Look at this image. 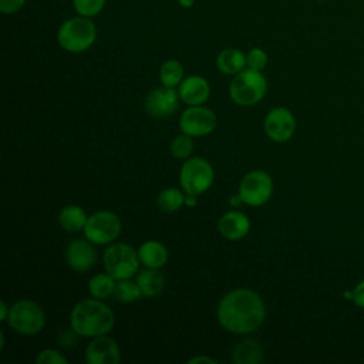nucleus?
<instances>
[{"label": "nucleus", "instance_id": "nucleus-1", "mask_svg": "<svg viewBox=\"0 0 364 364\" xmlns=\"http://www.w3.org/2000/svg\"><path fill=\"white\" fill-rule=\"evenodd\" d=\"M219 324L233 334H250L259 330L266 317L262 297L246 287L228 291L216 309Z\"/></svg>", "mask_w": 364, "mask_h": 364}, {"label": "nucleus", "instance_id": "nucleus-2", "mask_svg": "<svg viewBox=\"0 0 364 364\" xmlns=\"http://www.w3.org/2000/svg\"><path fill=\"white\" fill-rule=\"evenodd\" d=\"M115 324V316L101 299L90 297L77 301L70 313V326L81 337L94 338L108 334Z\"/></svg>", "mask_w": 364, "mask_h": 364}, {"label": "nucleus", "instance_id": "nucleus-3", "mask_svg": "<svg viewBox=\"0 0 364 364\" xmlns=\"http://www.w3.org/2000/svg\"><path fill=\"white\" fill-rule=\"evenodd\" d=\"M97 40V28L90 17L77 16L65 20L57 31L60 47L68 53L87 51Z\"/></svg>", "mask_w": 364, "mask_h": 364}, {"label": "nucleus", "instance_id": "nucleus-4", "mask_svg": "<svg viewBox=\"0 0 364 364\" xmlns=\"http://www.w3.org/2000/svg\"><path fill=\"white\" fill-rule=\"evenodd\" d=\"M267 92V81L262 71L245 68L233 75L229 85V95L232 101L242 107L257 104Z\"/></svg>", "mask_w": 364, "mask_h": 364}, {"label": "nucleus", "instance_id": "nucleus-5", "mask_svg": "<svg viewBox=\"0 0 364 364\" xmlns=\"http://www.w3.org/2000/svg\"><path fill=\"white\" fill-rule=\"evenodd\" d=\"M138 250L124 242H112L102 253V264L115 280L131 279L139 267Z\"/></svg>", "mask_w": 364, "mask_h": 364}, {"label": "nucleus", "instance_id": "nucleus-6", "mask_svg": "<svg viewBox=\"0 0 364 364\" xmlns=\"http://www.w3.org/2000/svg\"><path fill=\"white\" fill-rule=\"evenodd\" d=\"M213 179V168L202 156H189L183 161L179 171V183L185 193L199 196L212 186Z\"/></svg>", "mask_w": 364, "mask_h": 364}, {"label": "nucleus", "instance_id": "nucleus-7", "mask_svg": "<svg viewBox=\"0 0 364 364\" xmlns=\"http://www.w3.org/2000/svg\"><path fill=\"white\" fill-rule=\"evenodd\" d=\"M7 324L21 336H34L44 328L46 313L37 303L23 299L10 307Z\"/></svg>", "mask_w": 364, "mask_h": 364}, {"label": "nucleus", "instance_id": "nucleus-8", "mask_svg": "<svg viewBox=\"0 0 364 364\" xmlns=\"http://www.w3.org/2000/svg\"><path fill=\"white\" fill-rule=\"evenodd\" d=\"M121 220L111 210H98L88 216L84 236L94 245H109L121 235Z\"/></svg>", "mask_w": 364, "mask_h": 364}, {"label": "nucleus", "instance_id": "nucleus-9", "mask_svg": "<svg viewBox=\"0 0 364 364\" xmlns=\"http://www.w3.org/2000/svg\"><path fill=\"white\" fill-rule=\"evenodd\" d=\"M273 193V179L262 169L247 172L239 183V195L245 205L257 208L264 205Z\"/></svg>", "mask_w": 364, "mask_h": 364}, {"label": "nucleus", "instance_id": "nucleus-10", "mask_svg": "<svg viewBox=\"0 0 364 364\" xmlns=\"http://www.w3.org/2000/svg\"><path fill=\"white\" fill-rule=\"evenodd\" d=\"M216 114L205 105H191L179 117L181 132L191 136H205L216 128Z\"/></svg>", "mask_w": 364, "mask_h": 364}, {"label": "nucleus", "instance_id": "nucleus-11", "mask_svg": "<svg viewBox=\"0 0 364 364\" xmlns=\"http://www.w3.org/2000/svg\"><path fill=\"white\" fill-rule=\"evenodd\" d=\"M266 135L274 142L289 141L296 131V118L286 107L270 109L263 122Z\"/></svg>", "mask_w": 364, "mask_h": 364}, {"label": "nucleus", "instance_id": "nucleus-12", "mask_svg": "<svg viewBox=\"0 0 364 364\" xmlns=\"http://www.w3.org/2000/svg\"><path fill=\"white\" fill-rule=\"evenodd\" d=\"M179 92L171 87H159L152 90L145 98V111L154 118H165L172 115L179 107Z\"/></svg>", "mask_w": 364, "mask_h": 364}, {"label": "nucleus", "instance_id": "nucleus-13", "mask_svg": "<svg viewBox=\"0 0 364 364\" xmlns=\"http://www.w3.org/2000/svg\"><path fill=\"white\" fill-rule=\"evenodd\" d=\"M65 263L74 272H87L97 262V250L95 245L85 239H73L65 247Z\"/></svg>", "mask_w": 364, "mask_h": 364}, {"label": "nucleus", "instance_id": "nucleus-14", "mask_svg": "<svg viewBox=\"0 0 364 364\" xmlns=\"http://www.w3.org/2000/svg\"><path fill=\"white\" fill-rule=\"evenodd\" d=\"M85 361L88 364H118L121 351L117 341L107 334L91 338L85 347Z\"/></svg>", "mask_w": 364, "mask_h": 364}, {"label": "nucleus", "instance_id": "nucleus-15", "mask_svg": "<svg viewBox=\"0 0 364 364\" xmlns=\"http://www.w3.org/2000/svg\"><path fill=\"white\" fill-rule=\"evenodd\" d=\"M178 92L186 105H203L210 95V85L200 75H189L182 80Z\"/></svg>", "mask_w": 364, "mask_h": 364}, {"label": "nucleus", "instance_id": "nucleus-16", "mask_svg": "<svg viewBox=\"0 0 364 364\" xmlns=\"http://www.w3.org/2000/svg\"><path fill=\"white\" fill-rule=\"evenodd\" d=\"M219 233L228 240H240L250 230L249 218L239 210H229L223 213L218 222Z\"/></svg>", "mask_w": 364, "mask_h": 364}, {"label": "nucleus", "instance_id": "nucleus-17", "mask_svg": "<svg viewBox=\"0 0 364 364\" xmlns=\"http://www.w3.org/2000/svg\"><path fill=\"white\" fill-rule=\"evenodd\" d=\"M138 257L145 267L161 269L168 262V250L158 240H146L139 246Z\"/></svg>", "mask_w": 364, "mask_h": 364}, {"label": "nucleus", "instance_id": "nucleus-18", "mask_svg": "<svg viewBox=\"0 0 364 364\" xmlns=\"http://www.w3.org/2000/svg\"><path fill=\"white\" fill-rule=\"evenodd\" d=\"M136 284L139 286L144 297H155L162 293L165 287V276L159 272V269L145 267L136 274Z\"/></svg>", "mask_w": 364, "mask_h": 364}, {"label": "nucleus", "instance_id": "nucleus-19", "mask_svg": "<svg viewBox=\"0 0 364 364\" xmlns=\"http://www.w3.org/2000/svg\"><path fill=\"white\" fill-rule=\"evenodd\" d=\"M216 67L226 75H236L246 68V54L233 47L225 48L216 57Z\"/></svg>", "mask_w": 364, "mask_h": 364}, {"label": "nucleus", "instance_id": "nucleus-20", "mask_svg": "<svg viewBox=\"0 0 364 364\" xmlns=\"http://www.w3.org/2000/svg\"><path fill=\"white\" fill-rule=\"evenodd\" d=\"M88 216L80 205H67L58 213L60 226L70 233H77L84 230Z\"/></svg>", "mask_w": 364, "mask_h": 364}, {"label": "nucleus", "instance_id": "nucleus-21", "mask_svg": "<svg viewBox=\"0 0 364 364\" xmlns=\"http://www.w3.org/2000/svg\"><path fill=\"white\" fill-rule=\"evenodd\" d=\"M232 358L235 364H259L263 360V348L256 340L245 338L235 346Z\"/></svg>", "mask_w": 364, "mask_h": 364}, {"label": "nucleus", "instance_id": "nucleus-22", "mask_svg": "<svg viewBox=\"0 0 364 364\" xmlns=\"http://www.w3.org/2000/svg\"><path fill=\"white\" fill-rule=\"evenodd\" d=\"M115 279L109 273H97L88 280V293L95 299H108L114 294Z\"/></svg>", "mask_w": 364, "mask_h": 364}, {"label": "nucleus", "instance_id": "nucleus-23", "mask_svg": "<svg viewBox=\"0 0 364 364\" xmlns=\"http://www.w3.org/2000/svg\"><path fill=\"white\" fill-rule=\"evenodd\" d=\"M183 75H185V70L182 63L173 58L166 60L159 68V80L164 87L175 88L182 82Z\"/></svg>", "mask_w": 364, "mask_h": 364}, {"label": "nucleus", "instance_id": "nucleus-24", "mask_svg": "<svg viewBox=\"0 0 364 364\" xmlns=\"http://www.w3.org/2000/svg\"><path fill=\"white\" fill-rule=\"evenodd\" d=\"M156 203L161 210L172 213L179 210L185 205V195L178 188H166L159 192Z\"/></svg>", "mask_w": 364, "mask_h": 364}, {"label": "nucleus", "instance_id": "nucleus-25", "mask_svg": "<svg viewBox=\"0 0 364 364\" xmlns=\"http://www.w3.org/2000/svg\"><path fill=\"white\" fill-rule=\"evenodd\" d=\"M114 297L121 303H134L144 296L136 282H132L129 279H122L115 282Z\"/></svg>", "mask_w": 364, "mask_h": 364}, {"label": "nucleus", "instance_id": "nucleus-26", "mask_svg": "<svg viewBox=\"0 0 364 364\" xmlns=\"http://www.w3.org/2000/svg\"><path fill=\"white\" fill-rule=\"evenodd\" d=\"M169 151H171V155L176 159H188L193 152L192 136L186 135L183 132L181 135H176L171 142Z\"/></svg>", "mask_w": 364, "mask_h": 364}, {"label": "nucleus", "instance_id": "nucleus-27", "mask_svg": "<svg viewBox=\"0 0 364 364\" xmlns=\"http://www.w3.org/2000/svg\"><path fill=\"white\" fill-rule=\"evenodd\" d=\"M73 6L78 16L91 18L102 11L105 0H73Z\"/></svg>", "mask_w": 364, "mask_h": 364}, {"label": "nucleus", "instance_id": "nucleus-28", "mask_svg": "<svg viewBox=\"0 0 364 364\" xmlns=\"http://www.w3.org/2000/svg\"><path fill=\"white\" fill-rule=\"evenodd\" d=\"M267 64V54L264 50L255 47L246 54V68L253 71H262Z\"/></svg>", "mask_w": 364, "mask_h": 364}, {"label": "nucleus", "instance_id": "nucleus-29", "mask_svg": "<svg viewBox=\"0 0 364 364\" xmlns=\"http://www.w3.org/2000/svg\"><path fill=\"white\" fill-rule=\"evenodd\" d=\"M34 361L37 364H67L68 360L54 348H44L37 354Z\"/></svg>", "mask_w": 364, "mask_h": 364}, {"label": "nucleus", "instance_id": "nucleus-30", "mask_svg": "<svg viewBox=\"0 0 364 364\" xmlns=\"http://www.w3.org/2000/svg\"><path fill=\"white\" fill-rule=\"evenodd\" d=\"M26 0H0V10L4 14H13L23 9Z\"/></svg>", "mask_w": 364, "mask_h": 364}, {"label": "nucleus", "instance_id": "nucleus-31", "mask_svg": "<svg viewBox=\"0 0 364 364\" xmlns=\"http://www.w3.org/2000/svg\"><path fill=\"white\" fill-rule=\"evenodd\" d=\"M351 300L357 307L364 310V280L355 284V287L351 290Z\"/></svg>", "mask_w": 364, "mask_h": 364}, {"label": "nucleus", "instance_id": "nucleus-32", "mask_svg": "<svg viewBox=\"0 0 364 364\" xmlns=\"http://www.w3.org/2000/svg\"><path fill=\"white\" fill-rule=\"evenodd\" d=\"M189 364H198V363H209V364H218V360L208 357V355H195L192 358H189L188 361Z\"/></svg>", "mask_w": 364, "mask_h": 364}, {"label": "nucleus", "instance_id": "nucleus-33", "mask_svg": "<svg viewBox=\"0 0 364 364\" xmlns=\"http://www.w3.org/2000/svg\"><path fill=\"white\" fill-rule=\"evenodd\" d=\"M0 310H1L0 320H1V321H7V317H9V313H10V307L7 306L6 301H1V303H0Z\"/></svg>", "mask_w": 364, "mask_h": 364}, {"label": "nucleus", "instance_id": "nucleus-34", "mask_svg": "<svg viewBox=\"0 0 364 364\" xmlns=\"http://www.w3.org/2000/svg\"><path fill=\"white\" fill-rule=\"evenodd\" d=\"M198 203V196L196 195H191V193H185V205L192 208Z\"/></svg>", "mask_w": 364, "mask_h": 364}, {"label": "nucleus", "instance_id": "nucleus-35", "mask_svg": "<svg viewBox=\"0 0 364 364\" xmlns=\"http://www.w3.org/2000/svg\"><path fill=\"white\" fill-rule=\"evenodd\" d=\"M229 203H230L233 208H237V206H240V205L243 203V200H242V198H240L239 192H237V193H235V195H232V196L229 198Z\"/></svg>", "mask_w": 364, "mask_h": 364}, {"label": "nucleus", "instance_id": "nucleus-36", "mask_svg": "<svg viewBox=\"0 0 364 364\" xmlns=\"http://www.w3.org/2000/svg\"><path fill=\"white\" fill-rule=\"evenodd\" d=\"M193 3H195V0H178V4H179L181 7H183V9L192 7Z\"/></svg>", "mask_w": 364, "mask_h": 364}]
</instances>
